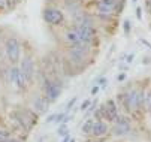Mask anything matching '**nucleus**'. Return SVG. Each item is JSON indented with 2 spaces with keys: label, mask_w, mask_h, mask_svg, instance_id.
<instances>
[{
  "label": "nucleus",
  "mask_w": 151,
  "mask_h": 142,
  "mask_svg": "<svg viewBox=\"0 0 151 142\" xmlns=\"http://www.w3.org/2000/svg\"><path fill=\"white\" fill-rule=\"evenodd\" d=\"M44 91H45V97L50 102H54L61 94V82L60 81H50L48 79L44 85Z\"/></svg>",
  "instance_id": "nucleus-7"
},
{
  "label": "nucleus",
  "mask_w": 151,
  "mask_h": 142,
  "mask_svg": "<svg viewBox=\"0 0 151 142\" xmlns=\"http://www.w3.org/2000/svg\"><path fill=\"white\" fill-rule=\"evenodd\" d=\"M145 108L148 112H151V90L145 93Z\"/></svg>",
  "instance_id": "nucleus-15"
},
{
  "label": "nucleus",
  "mask_w": 151,
  "mask_h": 142,
  "mask_svg": "<svg viewBox=\"0 0 151 142\" xmlns=\"http://www.w3.org/2000/svg\"><path fill=\"white\" fill-rule=\"evenodd\" d=\"M88 105H90V100H85V102L81 105V109H82V111H84V109H87V106H88Z\"/></svg>",
  "instance_id": "nucleus-19"
},
{
  "label": "nucleus",
  "mask_w": 151,
  "mask_h": 142,
  "mask_svg": "<svg viewBox=\"0 0 151 142\" xmlns=\"http://www.w3.org/2000/svg\"><path fill=\"white\" fill-rule=\"evenodd\" d=\"M42 16L44 21L50 26H61L64 23V12L58 8H45Z\"/></svg>",
  "instance_id": "nucleus-4"
},
{
  "label": "nucleus",
  "mask_w": 151,
  "mask_h": 142,
  "mask_svg": "<svg viewBox=\"0 0 151 142\" xmlns=\"http://www.w3.org/2000/svg\"><path fill=\"white\" fill-rule=\"evenodd\" d=\"M8 79L11 84H14L19 90H24L27 87V82H29L24 72L19 69V66H11L8 69Z\"/></svg>",
  "instance_id": "nucleus-3"
},
{
  "label": "nucleus",
  "mask_w": 151,
  "mask_h": 142,
  "mask_svg": "<svg viewBox=\"0 0 151 142\" xmlns=\"http://www.w3.org/2000/svg\"><path fill=\"white\" fill-rule=\"evenodd\" d=\"M70 142H75V141H73V139H72V141H70Z\"/></svg>",
  "instance_id": "nucleus-22"
},
{
  "label": "nucleus",
  "mask_w": 151,
  "mask_h": 142,
  "mask_svg": "<svg viewBox=\"0 0 151 142\" xmlns=\"http://www.w3.org/2000/svg\"><path fill=\"white\" fill-rule=\"evenodd\" d=\"M6 138H11V132L9 130H5V129H0V141L6 139Z\"/></svg>",
  "instance_id": "nucleus-16"
},
{
  "label": "nucleus",
  "mask_w": 151,
  "mask_h": 142,
  "mask_svg": "<svg viewBox=\"0 0 151 142\" xmlns=\"http://www.w3.org/2000/svg\"><path fill=\"white\" fill-rule=\"evenodd\" d=\"M9 117H11V120L14 121V123H15L19 129H23V130H26V132L32 130V127L35 126L33 121L24 114V111H12V112L9 114Z\"/></svg>",
  "instance_id": "nucleus-6"
},
{
  "label": "nucleus",
  "mask_w": 151,
  "mask_h": 142,
  "mask_svg": "<svg viewBox=\"0 0 151 142\" xmlns=\"http://www.w3.org/2000/svg\"><path fill=\"white\" fill-rule=\"evenodd\" d=\"M64 9H66V12L72 16V19L76 18L82 12V6L78 0H64Z\"/></svg>",
  "instance_id": "nucleus-11"
},
{
  "label": "nucleus",
  "mask_w": 151,
  "mask_h": 142,
  "mask_svg": "<svg viewBox=\"0 0 151 142\" xmlns=\"http://www.w3.org/2000/svg\"><path fill=\"white\" fill-rule=\"evenodd\" d=\"M66 133H68V129H66V126H64V124H61V126H60V129H58V136H64Z\"/></svg>",
  "instance_id": "nucleus-17"
},
{
  "label": "nucleus",
  "mask_w": 151,
  "mask_h": 142,
  "mask_svg": "<svg viewBox=\"0 0 151 142\" xmlns=\"http://www.w3.org/2000/svg\"><path fill=\"white\" fill-rule=\"evenodd\" d=\"M148 6V12H150V15H151V5H147Z\"/></svg>",
  "instance_id": "nucleus-21"
},
{
  "label": "nucleus",
  "mask_w": 151,
  "mask_h": 142,
  "mask_svg": "<svg viewBox=\"0 0 151 142\" xmlns=\"http://www.w3.org/2000/svg\"><path fill=\"white\" fill-rule=\"evenodd\" d=\"M5 54L11 65H17L21 60V45L17 37H8L5 42Z\"/></svg>",
  "instance_id": "nucleus-2"
},
{
  "label": "nucleus",
  "mask_w": 151,
  "mask_h": 142,
  "mask_svg": "<svg viewBox=\"0 0 151 142\" xmlns=\"http://www.w3.org/2000/svg\"><path fill=\"white\" fill-rule=\"evenodd\" d=\"M94 117L97 120H108L109 123H114V121L118 118V106L115 105L114 100H108L105 105H102L97 109Z\"/></svg>",
  "instance_id": "nucleus-1"
},
{
  "label": "nucleus",
  "mask_w": 151,
  "mask_h": 142,
  "mask_svg": "<svg viewBox=\"0 0 151 142\" xmlns=\"http://www.w3.org/2000/svg\"><path fill=\"white\" fill-rule=\"evenodd\" d=\"M106 133H108V124L105 123V121H102V120L94 121V126H93L91 135L96 136V138H102V136H105Z\"/></svg>",
  "instance_id": "nucleus-12"
},
{
  "label": "nucleus",
  "mask_w": 151,
  "mask_h": 142,
  "mask_svg": "<svg viewBox=\"0 0 151 142\" xmlns=\"http://www.w3.org/2000/svg\"><path fill=\"white\" fill-rule=\"evenodd\" d=\"M19 69L24 72L27 81L30 82V81L35 78V63H33V58L32 57H24V58H21V62H19Z\"/></svg>",
  "instance_id": "nucleus-10"
},
{
  "label": "nucleus",
  "mask_w": 151,
  "mask_h": 142,
  "mask_svg": "<svg viewBox=\"0 0 151 142\" xmlns=\"http://www.w3.org/2000/svg\"><path fill=\"white\" fill-rule=\"evenodd\" d=\"M64 40H66L69 45H75V44L81 42V37H79L78 32L75 30V27L70 29V30H68L66 33H64Z\"/></svg>",
  "instance_id": "nucleus-13"
},
{
  "label": "nucleus",
  "mask_w": 151,
  "mask_h": 142,
  "mask_svg": "<svg viewBox=\"0 0 151 142\" xmlns=\"http://www.w3.org/2000/svg\"><path fill=\"white\" fill-rule=\"evenodd\" d=\"M75 102H76V97H73V99L70 100V102H69V105H68V109H70V108L75 105Z\"/></svg>",
  "instance_id": "nucleus-20"
},
{
  "label": "nucleus",
  "mask_w": 151,
  "mask_h": 142,
  "mask_svg": "<svg viewBox=\"0 0 151 142\" xmlns=\"http://www.w3.org/2000/svg\"><path fill=\"white\" fill-rule=\"evenodd\" d=\"M150 27H151V24H150Z\"/></svg>",
  "instance_id": "nucleus-23"
},
{
  "label": "nucleus",
  "mask_w": 151,
  "mask_h": 142,
  "mask_svg": "<svg viewBox=\"0 0 151 142\" xmlns=\"http://www.w3.org/2000/svg\"><path fill=\"white\" fill-rule=\"evenodd\" d=\"M114 123H115L114 124V129H112L114 135H117V136H126V135L130 133L132 126H130V121H129L127 118H123V117L118 115V118L114 121Z\"/></svg>",
  "instance_id": "nucleus-8"
},
{
  "label": "nucleus",
  "mask_w": 151,
  "mask_h": 142,
  "mask_svg": "<svg viewBox=\"0 0 151 142\" xmlns=\"http://www.w3.org/2000/svg\"><path fill=\"white\" fill-rule=\"evenodd\" d=\"M32 109L37 114H45L50 109V100L45 96H36L32 100Z\"/></svg>",
  "instance_id": "nucleus-9"
},
{
  "label": "nucleus",
  "mask_w": 151,
  "mask_h": 142,
  "mask_svg": "<svg viewBox=\"0 0 151 142\" xmlns=\"http://www.w3.org/2000/svg\"><path fill=\"white\" fill-rule=\"evenodd\" d=\"M55 118H57V114H52V115H50V117L47 118V123H52V121H55Z\"/></svg>",
  "instance_id": "nucleus-18"
},
{
  "label": "nucleus",
  "mask_w": 151,
  "mask_h": 142,
  "mask_svg": "<svg viewBox=\"0 0 151 142\" xmlns=\"http://www.w3.org/2000/svg\"><path fill=\"white\" fill-rule=\"evenodd\" d=\"M75 30L78 32L79 37L82 42L88 44V45H94L97 40V30L94 29V26H84V24H75Z\"/></svg>",
  "instance_id": "nucleus-5"
},
{
  "label": "nucleus",
  "mask_w": 151,
  "mask_h": 142,
  "mask_svg": "<svg viewBox=\"0 0 151 142\" xmlns=\"http://www.w3.org/2000/svg\"><path fill=\"white\" fill-rule=\"evenodd\" d=\"M93 126H94V121L93 120H87L82 126V133L84 135H91L93 132Z\"/></svg>",
  "instance_id": "nucleus-14"
}]
</instances>
